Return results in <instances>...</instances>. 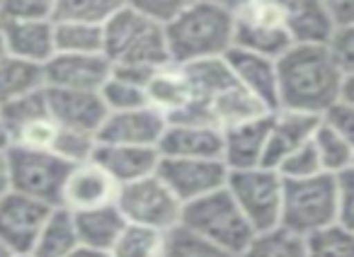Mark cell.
<instances>
[{
    "instance_id": "obj_1",
    "label": "cell",
    "mask_w": 354,
    "mask_h": 257,
    "mask_svg": "<svg viewBox=\"0 0 354 257\" xmlns=\"http://www.w3.org/2000/svg\"><path fill=\"white\" fill-rule=\"evenodd\" d=\"M279 109L323 117L342 97L344 73L328 44H294L277 59Z\"/></svg>"
},
{
    "instance_id": "obj_2",
    "label": "cell",
    "mask_w": 354,
    "mask_h": 257,
    "mask_svg": "<svg viewBox=\"0 0 354 257\" xmlns=\"http://www.w3.org/2000/svg\"><path fill=\"white\" fill-rule=\"evenodd\" d=\"M185 68L189 75V104L172 122L209 124L223 131L238 122L270 112L265 104H260L248 90L238 85L223 59L187 64Z\"/></svg>"
},
{
    "instance_id": "obj_3",
    "label": "cell",
    "mask_w": 354,
    "mask_h": 257,
    "mask_svg": "<svg viewBox=\"0 0 354 257\" xmlns=\"http://www.w3.org/2000/svg\"><path fill=\"white\" fill-rule=\"evenodd\" d=\"M172 64L218 61L233 49V10L214 0H197L165 25Z\"/></svg>"
},
{
    "instance_id": "obj_4",
    "label": "cell",
    "mask_w": 354,
    "mask_h": 257,
    "mask_svg": "<svg viewBox=\"0 0 354 257\" xmlns=\"http://www.w3.org/2000/svg\"><path fill=\"white\" fill-rule=\"evenodd\" d=\"M104 56L117 68L156 70L170 64L165 25L127 6L104 25Z\"/></svg>"
},
{
    "instance_id": "obj_5",
    "label": "cell",
    "mask_w": 354,
    "mask_h": 257,
    "mask_svg": "<svg viewBox=\"0 0 354 257\" xmlns=\"http://www.w3.org/2000/svg\"><path fill=\"white\" fill-rule=\"evenodd\" d=\"M337 175L320 173L306 180H284L281 223L286 231L308 238L337 223Z\"/></svg>"
},
{
    "instance_id": "obj_6",
    "label": "cell",
    "mask_w": 354,
    "mask_h": 257,
    "mask_svg": "<svg viewBox=\"0 0 354 257\" xmlns=\"http://www.w3.org/2000/svg\"><path fill=\"white\" fill-rule=\"evenodd\" d=\"M183 226H187L189 231L199 233L214 245L223 247L233 255L245 250V245L257 233L233 199V194L228 192V184L207 194V197L185 204Z\"/></svg>"
},
{
    "instance_id": "obj_7",
    "label": "cell",
    "mask_w": 354,
    "mask_h": 257,
    "mask_svg": "<svg viewBox=\"0 0 354 257\" xmlns=\"http://www.w3.org/2000/svg\"><path fill=\"white\" fill-rule=\"evenodd\" d=\"M6 160L10 189L27 194L32 199H39L49 207H61L64 184L73 165L66 163L54 151L20 149V146L8 149Z\"/></svg>"
},
{
    "instance_id": "obj_8",
    "label": "cell",
    "mask_w": 354,
    "mask_h": 257,
    "mask_svg": "<svg viewBox=\"0 0 354 257\" xmlns=\"http://www.w3.org/2000/svg\"><path fill=\"white\" fill-rule=\"evenodd\" d=\"M117 207L127 223L167 233L183 223L185 204L156 173L136 182L122 184L117 192Z\"/></svg>"
},
{
    "instance_id": "obj_9",
    "label": "cell",
    "mask_w": 354,
    "mask_h": 257,
    "mask_svg": "<svg viewBox=\"0 0 354 257\" xmlns=\"http://www.w3.org/2000/svg\"><path fill=\"white\" fill-rule=\"evenodd\" d=\"M228 192L243 209L248 221L257 233L277 228L281 223V204H284V178L274 168H248L231 170Z\"/></svg>"
},
{
    "instance_id": "obj_10",
    "label": "cell",
    "mask_w": 354,
    "mask_h": 257,
    "mask_svg": "<svg viewBox=\"0 0 354 257\" xmlns=\"http://www.w3.org/2000/svg\"><path fill=\"white\" fill-rule=\"evenodd\" d=\"M233 46L279 59L294 46L274 0H248L233 10Z\"/></svg>"
},
{
    "instance_id": "obj_11",
    "label": "cell",
    "mask_w": 354,
    "mask_h": 257,
    "mask_svg": "<svg viewBox=\"0 0 354 257\" xmlns=\"http://www.w3.org/2000/svg\"><path fill=\"white\" fill-rule=\"evenodd\" d=\"M160 180L183 204L202 199L228 184V165L221 158H162L158 165Z\"/></svg>"
},
{
    "instance_id": "obj_12",
    "label": "cell",
    "mask_w": 354,
    "mask_h": 257,
    "mask_svg": "<svg viewBox=\"0 0 354 257\" xmlns=\"http://www.w3.org/2000/svg\"><path fill=\"white\" fill-rule=\"evenodd\" d=\"M0 109H3V117H6L12 146L54 151L56 136H59L61 126L56 124V119L51 117L44 90L15 99V102L6 104V107H0Z\"/></svg>"
},
{
    "instance_id": "obj_13",
    "label": "cell",
    "mask_w": 354,
    "mask_h": 257,
    "mask_svg": "<svg viewBox=\"0 0 354 257\" xmlns=\"http://www.w3.org/2000/svg\"><path fill=\"white\" fill-rule=\"evenodd\" d=\"M51 209L39 199L8 189L0 197V240L12 252H32Z\"/></svg>"
},
{
    "instance_id": "obj_14",
    "label": "cell",
    "mask_w": 354,
    "mask_h": 257,
    "mask_svg": "<svg viewBox=\"0 0 354 257\" xmlns=\"http://www.w3.org/2000/svg\"><path fill=\"white\" fill-rule=\"evenodd\" d=\"M167 117L151 104L124 112H109L100 126V144H119V146H146L158 149L167 128Z\"/></svg>"
},
{
    "instance_id": "obj_15",
    "label": "cell",
    "mask_w": 354,
    "mask_h": 257,
    "mask_svg": "<svg viewBox=\"0 0 354 257\" xmlns=\"http://www.w3.org/2000/svg\"><path fill=\"white\" fill-rule=\"evenodd\" d=\"M228 70L238 80L243 90L252 95L260 104H265L270 112L279 109V73H277V59L257 51L238 49L233 46L226 56Z\"/></svg>"
},
{
    "instance_id": "obj_16",
    "label": "cell",
    "mask_w": 354,
    "mask_h": 257,
    "mask_svg": "<svg viewBox=\"0 0 354 257\" xmlns=\"http://www.w3.org/2000/svg\"><path fill=\"white\" fill-rule=\"evenodd\" d=\"M112 75V61L104 54H54L44 66L46 88L100 93Z\"/></svg>"
},
{
    "instance_id": "obj_17",
    "label": "cell",
    "mask_w": 354,
    "mask_h": 257,
    "mask_svg": "<svg viewBox=\"0 0 354 257\" xmlns=\"http://www.w3.org/2000/svg\"><path fill=\"white\" fill-rule=\"evenodd\" d=\"M46 104L51 117L64 128H75L85 134H100V126L107 119V107L102 102V95L90 90H59L44 88Z\"/></svg>"
},
{
    "instance_id": "obj_18",
    "label": "cell",
    "mask_w": 354,
    "mask_h": 257,
    "mask_svg": "<svg viewBox=\"0 0 354 257\" xmlns=\"http://www.w3.org/2000/svg\"><path fill=\"white\" fill-rule=\"evenodd\" d=\"M270 126H272V112L223 128L221 160L228 165V170H248V168L265 165Z\"/></svg>"
},
{
    "instance_id": "obj_19",
    "label": "cell",
    "mask_w": 354,
    "mask_h": 257,
    "mask_svg": "<svg viewBox=\"0 0 354 257\" xmlns=\"http://www.w3.org/2000/svg\"><path fill=\"white\" fill-rule=\"evenodd\" d=\"M119 184L112 180V175L95 160L78 163L71 168L64 184V197L61 207L71 211H85V209L107 207L117 202Z\"/></svg>"
},
{
    "instance_id": "obj_20",
    "label": "cell",
    "mask_w": 354,
    "mask_h": 257,
    "mask_svg": "<svg viewBox=\"0 0 354 257\" xmlns=\"http://www.w3.org/2000/svg\"><path fill=\"white\" fill-rule=\"evenodd\" d=\"M158 151L162 158H221L223 131L209 124L170 122Z\"/></svg>"
},
{
    "instance_id": "obj_21",
    "label": "cell",
    "mask_w": 354,
    "mask_h": 257,
    "mask_svg": "<svg viewBox=\"0 0 354 257\" xmlns=\"http://www.w3.org/2000/svg\"><path fill=\"white\" fill-rule=\"evenodd\" d=\"M320 119L323 117L294 112V109H274L272 112L270 139H267V151H265V168L277 170L286 155H291L301 146L310 144Z\"/></svg>"
},
{
    "instance_id": "obj_22",
    "label": "cell",
    "mask_w": 354,
    "mask_h": 257,
    "mask_svg": "<svg viewBox=\"0 0 354 257\" xmlns=\"http://www.w3.org/2000/svg\"><path fill=\"white\" fill-rule=\"evenodd\" d=\"M95 163H100L114 182L122 184L136 182L148 175L158 173L160 165V151L146 149V146H119V144H100L93 155Z\"/></svg>"
},
{
    "instance_id": "obj_23",
    "label": "cell",
    "mask_w": 354,
    "mask_h": 257,
    "mask_svg": "<svg viewBox=\"0 0 354 257\" xmlns=\"http://www.w3.org/2000/svg\"><path fill=\"white\" fill-rule=\"evenodd\" d=\"M294 44H328L335 25L323 0H274Z\"/></svg>"
},
{
    "instance_id": "obj_24",
    "label": "cell",
    "mask_w": 354,
    "mask_h": 257,
    "mask_svg": "<svg viewBox=\"0 0 354 257\" xmlns=\"http://www.w3.org/2000/svg\"><path fill=\"white\" fill-rule=\"evenodd\" d=\"M6 32L8 54L15 59L46 66L56 54L54 20L44 22H0Z\"/></svg>"
},
{
    "instance_id": "obj_25",
    "label": "cell",
    "mask_w": 354,
    "mask_h": 257,
    "mask_svg": "<svg viewBox=\"0 0 354 257\" xmlns=\"http://www.w3.org/2000/svg\"><path fill=\"white\" fill-rule=\"evenodd\" d=\"M148 104L167 117V122L177 119L189 104V75L183 64H165L146 83Z\"/></svg>"
},
{
    "instance_id": "obj_26",
    "label": "cell",
    "mask_w": 354,
    "mask_h": 257,
    "mask_svg": "<svg viewBox=\"0 0 354 257\" xmlns=\"http://www.w3.org/2000/svg\"><path fill=\"white\" fill-rule=\"evenodd\" d=\"M75 231H78L80 245L95 247V250H112L114 242L129 226L124 213L119 211L117 202L107 207L85 209V211H73Z\"/></svg>"
},
{
    "instance_id": "obj_27",
    "label": "cell",
    "mask_w": 354,
    "mask_h": 257,
    "mask_svg": "<svg viewBox=\"0 0 354 257\" xmlns=\"http://www.w3.org/2000/svg\"><path fill=\"white\" fill-rule=\"evenodd\" d=\"M80 245L78 231H75V216L71 209L54 207L41 226L37 242L32 247L35 257H68Z\"/></svg>"
},
{
    "instance_id": "obj_28",
    "label": "cell",
    "mask_w": 354,
    "mask_h": 257,
    "mask_svg": "<svg viewBox=\"0 0 354 257\" xmlns=\"http://www.w3.org/2000/svg\"><path fill=\"white\" fill-rule=\"evenodd\" d=\"M44 88V66L30 64V61L15 59V56H8L0 64V107L32 93H39Z\"/></svg>"
},
{
    "instance_id": "obj_29",
    "label": "cell",
    "mask_w": 354,
    "mask_h": 257,
    "mask_svg": "<svg viewBox=\"0 0 354 257\" xmlns=\"http://www.w3.org/2000/svg\"><path fill=\"white\" fill-rule=\"evenodd\" d=\"M56 54H104V27L54 20Z\"/></svg>"
},
{
    "instance_id": "obj_30",
    "label": "cell",
    "mask_w": 354,
    "mask_h": 257,
    "mask_svg": "<svg viewBox=\"0 0 354 257\" xmlns=\"http://www.w3.org/2000/svg\"><path fill=\"white\" fill-rule=\"evenodd\" d=\"M236 257H308L306 238L286 231L284 226L270 228V231L255 233L245 250Z\"/></svg>"
},
{
    "instance_id": "obj_31",
    "label": "cell",
    "mask_w": 354,
    "mask_h": 257,
    "mask_svg": "<svg viewBox=\"0 0 354 257\" xmlns=\"http://www.w3.org/2000/svg\"><path fill=\"white\" fill-rule=\"evenodd\" d=\"M313 146L318 151L320 165H323L325 173L342 175L344 170L354 168V146L342 134H337L330 124H325L323 119H320L313 134Z\"/></svg>"
},
{
    "instance_id": "obj_32",
    "label": "cell",
    "mask_w": 354,
    "mask_h": 257,
    "mask_svg": "<svg viewBox=\"0 0 354 257\" xmlns=\"http://www.w3.org/2000/svg\"><path fill=\"white\" fill-rule=\"evenodd\" d=\"M127 6L129 0H56L54 20L88 22V25L104 27Z\"/></svg>"
},
{
    "instance_id": "obj_33",
    "label": "cell",
    "mask_w": 354,
    "mask_h": 257,
    "mask_svg": "<svg viewBox=\"0 0 354 257\" xmlns=\"http://www.w3.org/2000/svg\"><path fill=\"white\" fill-rule=\"evenodd\" d=\"M109 252H112V257H162L165 233L129 223Z\"/></svg>"
},
{
    "instance_id": "obj_34",
    "label": "cell",
    "mask_w": 354,
    "mask_h": 257,
    "mask_svg": "<svg viewBox=\"0 0 354 257\" xmlns=\"http://www.w3.org/2000/svg\"><path fill=\"white\" fill-rule=\"evenodd\" d=\"M162 257H236L233 252L214 245L199 233L189 231L187 226H175L165 233V252Z\"/></svg>"
},
{
    "instance_id": "obj_35",
    "label": "cell",
    "mask_w": 354,
    "mask_h": 257,
    "mask_svg": "<svg viewBox=\"0 0 354 257\" xmlns=\"http://www.w3.org/2000/svg\"><path fill=\"white\" fill-rule=\"evenodd\" d=\"M100 95H102V102L107 107V112H124V109H136L148 104L146 85L136 83V80L127 78V75L114 73V70L107 83L102 85Z\"/></svg>"
},
{
    "instance_id": "obj_36",
    "label": "cell",
    "mask_w": 354,
    "mask_h": 257,
    "mask_svg": "<svg viewBox=\"0 0 354 257\" xmlns=\"http://www.w3.org/2000/svg\"><path fill=\"white\" fill-rule=\"evenodd\" d=\"M308 257H354V231L342 223L323 228L306 238Z\"/></svg>"
},
{
    "instance_id": "obj_37",
    "label": "cell",
    "mask_w": 354,
    "mask_h": 257,
    "mask_svg": "<svg viewBox=\"0 0 354 257\" xmlns=\"http://www.w3.org/2000/svg\"><path fill=\"white\" fill-rule=\"evenodd\" d=\"M95 149H97V136L85 134V131H75V128H59V136H56L54 153L61 155L66 163L78 165L93 160Z\"/></svg>"
},
{
    "instance_id": "obj_38",
    "label": "cell",
    "mask_w": 354,
    "mask_h": 257,
    "mask_svg": "<svg viewBox=\"0 0 354 257\" xmlns=\"http://www.w3.org/2000/svg\"><path fill=\"white\" fill-rule=\"evenodd\" d=\"M56 0H0V22L54 20Z\"/></svg>"
},
{
    "instance_id": "obj_39",
    "label": "cell",
    "mask_w": 354,
    "mask_h": 257,
    "mask_svg": "<svg viewBox=\"0 0 354 257\" xmlns=\"http://www.w3.org/2000/svg\"><path fill=\"white\" fill-rule=\"evenodd\" d=\"M277 170H279V175L284 180H306V178H313V175L325 173L323 165H320L318 151H315L313 141L301 146V149H296L291 155H286Z\"/></svg>"
},
{
    "instance_id": "obj_40",
    "label": "cell",
    "mask_w": 354,
    "mask_h": 257,
    "mask_svg": "<svg viewBox=\"0 0 354 257\" xmlns=\"http://www.w3.org/2000/svg\"><path fill=\"white\" fill-rule=\"evenodd\" d=\"M197 0H129V6L133 10L143 12V15L153 17L160 25L172 22L177 15H183L189 6H194Z\"/></svg>"
},
{
    "instance_id": "obj_41",
    "label": "cell",
    "mask_w": 354,
    "mask_h": 257,
    "mask_svg": "<svg viewBox=\"0 0 354 257\" xmlns=\"http://www.w3.org/2000/svg\"><path fill=\"white\" fill-rule=\"evenodd\" d=\"M328 49L333 54V59L337 61L339 70L344 75L354 73V25L349 27H337L333 32L328 41Z\"/></svg>"
},
{
    "instance_id": "obj_42",
    "label": "cell",
    "mask_w": 354,
    "mask_h": 257,
    "mask_svg": "<svg viewBox=\"0 0 354 257\" xmlns=\"http://www.w3.org/2000/svg\"><path fill=\"white\" fill-rule=\"evenodd\" d=\"M337 199H339L337 223H342L349 231H354V168L337 175Z\"/></svg>"
},
{
    "instance_id": "obj_43",
    "label": "cell",
    "mask_w": 354,
    "mask_h": 257,
    "mask_svg": "<svg viewBox=\"0 0 354 257\" xmlns=\"http://www.w3.org/2000/svg\"><path fill=\"white\" fill-rule=\"evenodd\" d=\"M323 122L330 124L337 134H342L344 139L354 146V104L339 99L337 104H333V107L323 114Z\"/></svg>"
},
{
    "instance_id": "obj_44",
    "label": "cell",
    "mask_w": 354,
    "mask_h": 257,
    "mask_svg": "<svg viewBox=\"0 0 354 257\" xmlns=\"http://www.w3.org/2000/svg\"><path fill=\"white\" fill-rule=\"evenodd\" d=\"M323 6L333 20L335 30L354 25V0H323Z\"/></svg>"
},
{
    "instance_id": "obj_45",
    "label": "cell",
    "mask_w": 354,
    "mask_h": 257,
    "mask_svg": "<svg viewBox=\"0 0 354 257\" xmlns=\"http://www.w3.org/2000/svg\"><path fill=\"white\" fill-rule=\"evenodd\" d=\"M68 257H112V252L107 250H95V247H88V245H78Z\"/></svg>"
},
{
    "instance_id": "obj_46",
    "label": "cell",
    "mask_w": 354,
    "mask_h": 257,
    "mask_svg": "<svg viewBox=\"0 0 354 257\" xmlns=\"http://www.w3.org/2000/svg\"><path fill=\"white\" fill-rule=\"evenodd\" d=\"M12 146L10 141V131H8L6 117H3V109H0V153H8V149Z\"/></svg>"
},
{
    "instance_id": "obj_47",
    "label": "cell",
    "mask_w": 354,
    "mask_h": 257,
    "mask_svg": "<svg viewBox=\"0 0 354 257\" xmlns=\"http://www.w3.org/2000/svg\"><path fill=\"white\" fill-rule=\"evenodd\" d=\"M10 189V178H8V160L6 153H0V197Z\"/></svg>"
},
{
    "instance_id": "obj_48",
    "label": "cell",
    "mask_w": 354,
    "mask_h": 257,
    "mask_svg": "<svg viewBox=\"0 0 354 257\" xmlns=\"http://www.w3.org/2000/svg\"><path fill=\"white\" fill-rule=\"evenodd\" d=\"M342 102L354 104V73L352 75H344V83H342Z\"/></svg>"
},
{
    "instance_id": "obj_49",
    "label": "cell",
    "mask_w": 354,
    "mask_h": 257,
    "mask_svg": "<svg viewBox=\"0 0 354 257\" xmlns=\"http://www.w3.org/2000/svg\"><path fill=\"white\" fill-rule=\"evenodd\" d=\"M8 44H6V32H3V25H0V64L8 59Z\"/></svg>"
},
{
    "instance_id": "obj_50",
    "label": "cell",
    "mask_w": 354,
    "mask_h": 257,
    "mask_svg": "<svg viewBox=\"0 0 354 257\" xmlns=\"http://www.w3.org/2000/svg\"><path fill=\"white\" fill-rule=\"evenodd\" d=\"M214 3H221V6H226V8H231V10H236V8H241V6H245L248 0H214Z\"/></svg>"
},
{
    "instance_id": "obj_51",
    "label": "cell",
    "mask_w": 354,
    "mask_h": 257,
    "mask_svg": "<svg viewBox=\"0 0 354 257\" xmlns=\"http://www.w3.org/2000/svg\"><path fill=\"white\" fill-rule=\"evenodd\" d=\"M12 255H15V252H12L10 247L6 245V242L0 240V257H12Z\"/></svg>"
},
{
    "instance_id": "obj_52",
    "label": "cell",
    "mask_w": 354,
    "mask_h": 257,
    "mask_svg": "<svg viewBox=\"0 0 354 257\" xmlns=\"http://www.w3.org/2000/svg\"><path fill=\"white\" fill-rule=\"evenodd\" d=\"M12 257H35V255H32V252H15Z\"/></svg>"
}]
</instances>
